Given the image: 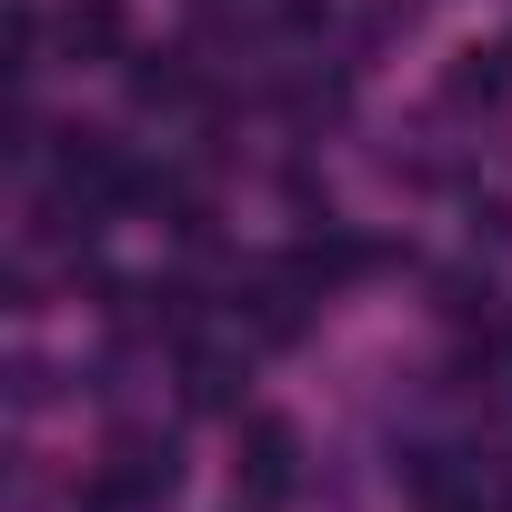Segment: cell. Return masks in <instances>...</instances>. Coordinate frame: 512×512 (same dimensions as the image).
<instances>
[{
	"label": "cell",
	"mask_w": 512,
	"mask_h": 512,
	"mask_svg": "<svg viewBox=\"0 0 512 512\" xmlns=\"http://www.w3.org/2000/svg\"><path fill=\"white\" fill-rule=\"evenodd\" d=\"M282 482H292V432L251 422V492H282Z\"/></svg>",
	"instance_id": "obj_1"
}]
</instances>
